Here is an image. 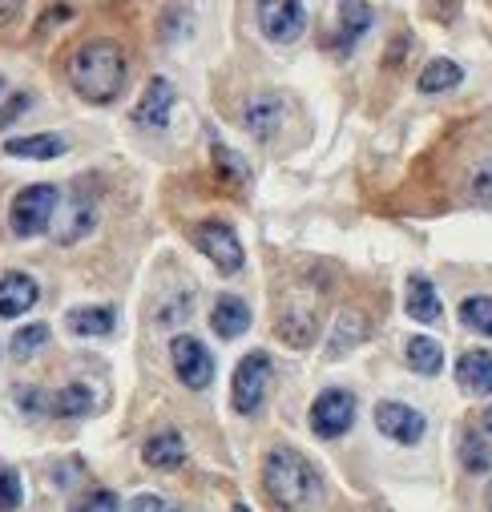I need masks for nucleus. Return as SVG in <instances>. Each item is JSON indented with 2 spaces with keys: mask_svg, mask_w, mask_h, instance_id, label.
<instances>
[{
  "mask_svg": "<svg viewBox=\"0 0 492 512\" xmlns=\"http://www.w3.org/2000/svg\"><path fill=\"white\" fill-rule=\"evenodd\" d=\"M263 488L283 512H311L327 496L319 468L299 448H287V444L263 456Z\"/></svg>",
  "mask_w": 492,
  "mask_h": 512,
  "instance_id": "f03ea898",
  "label": "nucleus"
},
{
  "mask_svg": "<svg viewBox=\"0 0 492 512\" xmlns=\"http://www.w3.org/2000/svg\"><path fill=\"white\" fill-rule=\"evenodd\" d=\"M230 512H251V508H246V504H234V508H230Z\"/></svg>",
  "mask_w": 492,
  "mask_h": 512,
  "instance_id": "c9c22d12",
  "label": "nucleus"
},
{
  "mask_svg": "<svg viewBox=\"0 0 492 512\" xmlns=\"http://www.w3.org/2000/svg\"><path fill=\"white\" fill-rule=\"evenodd\" d=\"M69 146H65V138H57V134H33V138H9L5 142V154L9 158H29V162H53V158H61Z\"/></svg>",
  "mask_w": 492,
  "mask_h": 512,
  "instance_id": "6ab92c4d",
  "label": "nucleus"
},
{
  "mask_svg": "<svg viewBox=\"0 0 492 512\" xmlns=\"http://www.w3.org/2000/svg\"><path fill=\"white\" fill-rule=\"evenodd\" d=\"M376 428H380V436H388L392 444H420L428 420H424L416 408L400 404V400H384V404H376Z\"/></svg>",
  "mask_w": 492,
  "mask_h": 512,
  "instance_id": "9d476101",
  "label": "nucleus"
},
{
  "mask_svg": "<svg viewBox=\"0 0 492 512\" xmlns=\"http://www.w3.org/2000/svg\"><path fill=\"white\" fill-rule=\"evenodd\" d=\"M275 331L291 347H307L319 335V295H311V287H291L275 307Z\"/></svg>",
  "mask_w": 492,
  "mask_h": 512,
  "instance_id": "20e7f679",
  "label": "nucleus"
},
{
  "mask_svg": "<svg viewBox=\"0 0 492 512\" xmlns=\"http://www.w3.org/2000/svg\"><path fill=\"white\" fill-rule=\"evenodd\" d=\"M170 359H174V375L186 383L190 392H206L214 383V355L206 351L202 339L194 335H178L170 343Z\"/></svg>",
  "mask_w": 492,
  "mask_h": 512,
  "instance_id": "6e6552de",
  "label": "nucleus"
},
{
  "mask_svg": "<svg viewBox=\"0 0 492 512\" xmlns=\"http://www.w3.org/2000/svg\"><path fill=\"white\" fill-rule=\"evenodd\" d=\"M89 404H93V396H89L85 383H69V388H61V392L49 396V412H53V416H65V420L85 416Z\"/></svg>",
  "mask_w": 492,
  "mask_h": 512,
  "instance_id": "5701e85b",
  "label": "nucleus"
},
{
  "mask_svg": "<svg viewBox=\"0 0 492 512\" xmlns=\"http://www.w3.org/2000/svg\"><path fill=\"white\" fill-rule=\"evenodd\" d=\"M194 246L206 254V259L214 263V271H222V275H238L242 263H246L238 234H234L226 222H218V218H210V222H202V226L194 230Z\"/></svg>",
  "mask_w": 492,
  "mask_h": 512,
  "instance_id": "423d86ee",
  "label": "nucleus"
},
{
  "mask_svg": "<svg viewBox=\"0 0 492 512\" xmlns=\"http://www.w3.org/2000/svg\"><path fill=\"white\" fill-rule=\"evenodd\" d=\"M480 428H484V436L492 440V408H484V416H480Z\"/></svg>",
  "mask_w": 492,
  "mask_h": 512,
  "instance_id": "f704fd0d",
  "label": "nucleus"
},
{
  "mask_svg": "<svg viewBox=\"0 0 492 512\" xmlns=\"http://www.w3.org/2000/svg\"><path fill=\"white\" fill-rule=\"evenodd\" d=\"M214 158H218V166H222L226 174H234L238 182L246 178V166H242V162H238V158H234V154H230L226 146H218V142H214Z\"/></svg>",
  "mask_w": 492,
  "mask_h": 512,
  "instance_id": "2f4dec72",
  "label": "nucleus"
},
{
  "mask_svg": "<svg viewBox=\"0 0 492 512\" xmlns=\"http://www.w3.org/2000/svg\"><path fill=\"white\" fill-rule=\"evenodd\" d=\"M126 512H182V508H174V504L162 500L158 492H142V496H134V500L126 504Z\"/></svg>",
  "mask_w": 492,
  "mask_h": 512,
  "instance_id": "7c9ffc66",
  "label": "nucleus"
},
{
  "mask_svg": "<svg viewBox=\"0 0 492 512\" xmlns=\"http://www.w3.org/2000/svg\"><path fill=\"white\" fill-rule=\"evenodd\" d=\"M174 85L166 81V77H154L150 85H146V93H142V101L134 105V121L138 125H146V130H162V125L170 121V109H174Z\"/></svg>",
  "mask_w": 492,
  "mask_h": 512,
  "instance_id": "f8f14e48",
  "label": "nucleus"
},
{
  "mask_svg": "<svg viewBox=\"0 0 492 512\" xmlns=\"http://www.w3.org/2000/svg\"><path fill=\"white\" fill-rule=\"evenodd\" d=\"M45 343H49V327H45V323H29V327H21V331L13 335L9 351H13V359H33Z\"/></svg>",
  "mask_w": 492,
  "mask_h": 512,
  "instance_id": "a878e982",
  "label": "nucleus"
},
{
  "mask_svg": "<svg viewBox=\"0 0 492 512\" xmlns=\"http://www.w3.org/2000/svg\"><path fill=\"white\" fill-rule=\"evenodd\" d=\"M0 93H5V77H0Z\"/></svg>",
  "mask_w": 492,
  "mask_h": 512,
  "instance_id": "4c0bfd02",
  "label": "nucleus"
},
{
  "mask_svg": "<svg viewBox=\"0 0 492 512\" xmlns=\"http://www.w3.org/2000/svg\"><path fill=\"white\" fill-rule=\"evenodd\" d=\"M17 9H21V0H0V25H9L17 17Z\"/></svg>",
  "mask_w": 492,
  "mask_h": 512,
  "instance_id": "72a5a7b5",
  "label": "nucleus"
},
{
  "mask_svg": "<svg viewBox=\"0 0 492 512\" xmlns=\"http://www.w3.org/2000/svg\"><path fill=\"white\" fill-rule=\"evenodd\" d=\"M460 464H464L468 472H488V468H492V456H488V444H484V436L468 432V436L460 440Z\"/></svg>",
  "mask_w": 492,
  "mask_h": 512,
  "instance_id": "bb28decb",
  "label": "nucleus"
},
{
  "mask_svg": "<svg viewBox=\"0 0 492 512\" xmlns=\"http://www.w3.org/2000/svg\"><path fill=\"white\" fill-rule=\"evenodd\" d=\"M460 323L476 335H488L492 339V299L488 295H468L460 303Z\"/></svg>",
  "mask_w": 492,
  "mask_h": 512,
  "instance_id": "393cba45",
  "label": "nucleus"
},
{
  "mask_svg": "<svg viewBox=\"0 0 492 512\" xmlns=\"http://www.w3.org/2000/svg\"><path fill=\"white\" fill-rule=\"evenodd\" d=\"M372 29V5L367 0H339V49H351Z\"/></svg>",
  "mask_w": 492,
  "mask_h": 512,
  "instance_id": "aec40b11",
  "label": "nucleus"
},
{
  "mask_svg": "<svg viewBox=\"0 0 492 512\" xmlns=\"http://www.w3.org/2000/svg\"><path fill=\"white\" fill-rule=\"evenodd\" d=\"M472 198H476V206L492 210V162H484V166L472 174Z\"/></svg>",
  "mask_w": 492,
  "mask_h": 512,
  "instance_id": "c756f323",
  "label": "nucleus"
},
{
  "mask_svg": "<svg viewBox=\"0 0 492 512\" xmlns=\"http://www.w3.org/2000/svg\"><path fill=\"white\" fill-rule=\"evenodd\" d=\"M142 460H146L150 468H158V472H174V468L186 460V440H182L178 432H158V436L146 440Z\"/></svg>",
  "mask_w": 492,
  "mask_h": 512,
  "instance_id": "a211bd4d",
  "label": "nucleus"
},
{
  "mask_svg": "<svg viewBox=\"0 0 492 512\" xmlns=\"http://www.w3.org/2000/svg\"><path fill=\"white\" fill-rule=\"evenodd\" d=\"M210 327L218 339H238V335H246V327H251V307H246V299H238V295H222V299H214Z\"/></svg>",
  "mask_w": 492,
  "mask_h": 512,
  "instance_id": "dca6fc26",
  "label": "nucleus"
},
{
  "mask_svg": "<svg viewBox=\"0 0 492 512\" xmlns=\"http://www.w3.org/2000/svg\"><path fill=\"white\" fill-rule=\"evenodd\" d=\"M25 109H29V93H17V97H13L5 109H0V125H13V121L25 113Z\"/></svg>",
  "mask_w": 492,
  "mask_h": 512,
  "instance_id": "473e14b6",
  "label": "nucleus"
},
{
  "mask_svg": "<svg viewBox=\"0 0 492 512\" xmlns=\"http://www.w3.org/2000/svg\"><path fill=\"white\" fill-rule=\"evenodd\" d=\"M242 125H246V130H251L259 142H271V138L279 134V125H283V105H279V97L255 93L251 101H246V109H242Z\"/></svg>",
  "mask_w": 492,
  "mask_h": 512,
  "instance_id": "ddd939ff",
  "label": "nucleus"
},
{
  "mask_svg": "<svg viewBox=\"0 0 492 512\" xmlns=\"http://www.w3.org/2000/svg\"><path fill=\"white\" fill-rule=\"evenodd\" d=\"M351 424H355V396L343 388L319 392V400L311 404V432L323 440H339L343 432H351Z\"/></svg>",
  "mask_w": 492,
  "mask_h": 512,
  "instance_id": "1a4fd4ad",
  "label": "nucleus"
},
{
  "mask_svg": "<svg viewBox=\"0 0 492 512\" xmlns=\"http://www.w3.org/2000/svg\"><path fill=\"white\" fill-rule=\"evenodd\" d=\"M69 512H121V504H117V492L97 488V492H85L81 500H73Z\"/></svg>",
  "mask_w": 492,
  "mask_h": 512,
  "instance_id": "c85d7f7f",
  "label": "nucleus"
},
{
  "mask_svg": "<svg viewBox=\"0 0 492 512\" xmlns=\"http://www.w3.org/2000/svg\"><path fill=\"white\" fill-rule=\"evenodd\" d=\"M255 17H259V29L267 41L275 45H291L303 37L307 29V9L303 0H259L255 5Z\"/></svg>",
  "mask_w": 492,
  "mask_h": 512,
  "instance_id": "0eeeda50",
  "label": "nucleus"
},
{
  "mask_svg": "<svg viewBox=\"0 0 492 512\" xmlns=\"http://www.w3.org/2000/svg\"><path fill=\"white\" fill-rule=\"evenodd\" d=\"M404 311H408V319H416V323H440V315H444V307H440V295H436V287L424 279V275H408V283H404Z\"/></svg>",
  "mask_w": 492,
  "mask_h": 512,
  "instance_id": "4468645a",
  "label": "nucleus"
},
{
  "mask_svg": "<svg viewBox=\"0 0 492 512\" xmlns=\"http://www.w3.org/2000/svg\"><path fill=\"white\" fill-rule=\"evenodd\" d=\"M41 299V287L33 275L25 271H5L0 275V319H21L25 311H33Z\"/></svg>",
  "mask_w": 492,
  "mask_h": 512,
  "instance_id": "9b49d317",
  "label": "nucleus"
},
{
  "mask_svg": "<svg viewBox=\"0 0 492 512\" xmlns=\"http://www.w3.org/2000/svg\"><path fill=\"white\" fill-rule=\"evenodd\" d=\"M65 327L73 335H81V339H101V335H109L117 327V311L113 307H73L65 315Z\"/></svg>",
  "mask_w": 492,
  "mask_h": 512,
  "instance_id": "f3484780",
  "label": "nucleus"
},
{
  "mask_svg": "<svg viewBox=\"0 0 492 512\" xmlns=\"http://www.w3.org/2000/svg\"><path fill=\"white\" fill-rule=\"evenodd\" d=\"M404 359H408L412 371L436 375V371L444 367V347H440L436 339H428V335H412V339L404 343Z\"/></svg>",
  "mask_w": 492,
  "mask_h": 512,
  "instance_id": "412c9836",
  "label": "nucleus"
},
{
  "mask_svg": "<svg viewBox=\"0 0 492 512\" xmlns=\"http://www.w3.org/2000/svg\"><path fill=\"white\" fill-rule=\"evenodd\" d=\"M25 500V484L17 468H0V512H17Z\"/></svg>",
  "mask_w": 492,
  "mask_h": 512,
  "instance_id": "cd10ccee",
  "label": "nucleus"
},
{
  "mask_svg": "<svg viewBox=\"0 0 492 512\" xmlns=\"http://www.w3.org/2000/svg\"><path fill=\"white\" fill-rule=\"evenodd\" d=\"M456 383L468 396H492V351H464L456 359Z\"/></svg>",
  "mask_w": 492,
  "mask_h": 512,
  "instance_id": "2eb2a0df",
  "label": "nucleus"
},
{
  "mask_svg": "<svg viewBox=\"0 0 492 512\" xmlns=\"http://www.w3.org/2000/svg\"><path fill=\"white\" fill-rule=\"evenodd\" d=\"M93 226V206L85 202V198H73L69 206H65V226H57V242H77L85 230Z\"/></svg>",
  "mask_w": 492,
  "mask_h": 512,
  "instance_id": "b1692460",
  "label": "nucleus"
},
{
  "mask_svg": "<svg viewBox=\"0 0 492 512\" xmlns=\"http://www.w3.org/2000/svg\"><path fill=\"white\" fill-rule=\"evenodd\" d=\"M464 81V69L456 65V61H448V57H440V61H428L424 65V73H420V93H448V89H456Z\"/></svg>",
  "mask_w": 492,
  "mask_h": 512,
  "instance_id": "4be33fe9",
  "label": "nucleus"
},
{
  "mask_svg": "<svg viewBox=\"0 0 492 512\" xmlns=\"http://www.w3.org/2000/svg\"><path fill=\"white\" fill-rule=\"evenodd\" d=\"M488 508H492V484H488Z\"/></svg>",
  "mask_w": 492,
  "mask_h": 512,
  "instance_id": "e433bc0d",
  "label": "nucleus"
},
{
  "mask_svg": "<svg viewBox=\"0 0 492 512\" xmlns=\"http://www.w3.org/2000/svg\"><path fill=\"white\" fill-rule=\"evenodd\" d=\"M126 73H130L126 49L109 37L85 41L69 57V85L89 105H109L121 89H126Z\"/></svg>",
  "mask_w": 492,
  "mask_h": 512,
  "instance_id": "f257e3e1",
  "label": "nucleus"
},
{
  "mask_svg": "<svg viewBox=\"0 0 492 512\" xmlns=\"http://www.w3.org/2000/svg\"><path fill=\"white\" fill-rule=\"evenodd\" d=\"M57 206H61V190H57V186H49V182L25 186V190L13 198V206H9V226H13V234H17V238H37V234H45V230L53 226V218H57Z\"/></svg>",
  "mask_w": 492,
  "mask_h": 512,
  "instance_id": "7ed1b4c3",
  "label": "nucleus"
},
{
  "mask_svg": "<svg viewBox=\"0 0 492 512\" xmlns=\"http://www.w3.org/2000/svg\"><path fill=\"white\" fill-rule=\"evenodd\" d=\"M267 383H271V355L267 351H251L242 355L234 367V383H230V404L238 416H255L267 400Z\"/></svg>",
  "mask_w": 492,
  "mask_h": 512,
  "instance_id": "39448f33",
  "label": "nucleus"
}]
</instances>
